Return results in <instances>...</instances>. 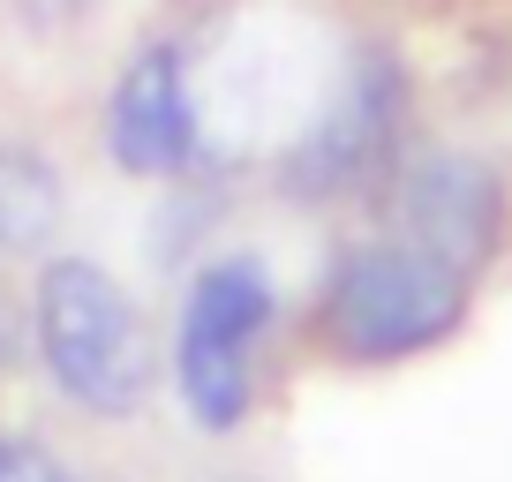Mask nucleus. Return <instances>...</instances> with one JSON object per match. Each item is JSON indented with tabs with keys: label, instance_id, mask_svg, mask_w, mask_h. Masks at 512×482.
<instances>
[{
	"label": "nucleus",
	"instance_id": "nucleus-1",
	"mask_svg": "<svg viewBox=\"0 0 512 482\" xmlns=\"http://www.w3.org/2000/svg\"><path fill=\"white\" fill-rule=\"evenodd\" d=\"M31 332L46 377L91 415H136L151 400L159 354H151V324L128 302V287L91 257H53L31 294Z\"/></svg>",
	"mask_w": 512,
	"mask_h": 482
},
{
	"label": "nucleus",
	"instance_id": "nucleus-2",
	"mask_svg": "<svg viewBox=\"0 0 512 482\" xmlns=\"http://www.w3.org/2000/svg\"><path fill=\"white\" fill-rule=\"evenodd\" d=\"M460 317L467 279L392 234L339 249V264L317 287V339L339 362H407V354L452 339Z\"/></svg>",
	"mask_w": 512,
	"mask_h": 482
},
{
	"label": "nucleus",
	"instance_id": "nucleus-3",
	"mask_svg": "<svg viewBox=\"0 0 512 482\" xmlns=\"http://www.w3.org/2000/svg\"><path fill=\"white\" fill-rule=\"evenodd\" d=\"M272 332V279L264 264L226 257L181 302L174 332V385L204 430H234L256 400V339Z\"/></svg>",
	"mask_w": 512,
	"mask_h": 482
},
{
	"label": "nucleus",
	"instance_id": "nucleus-4",
	"mask_svg": "<svg viewBox=\"0 0 512 482\" xmlns=\"http://www.w3.org/2000/svg\"><path fill=\"white\" fill-rule=\"evenodd\" d=\"M384 234L422 249V257H437L445 272L475 279L490 264L497 234H505V189L467 151L392 159V174H384Z\"/></svg>",
	"mask_w": 512,
	"mask_h": 482
},
{
	"label": "nucleus",
	"instance_id": "nucleus-5",
	"mask_svg": "<svg viewBox=\"0 0 512 482\" xmlns=\"http://www.w3.org/2000/svg\"><path fill=\"white\" fill-rule=\"evenodd\" d=\"M106 144L128 174H181L204 151V113L189 91V61L174 46H144L106 98Z\"/></svg>",
	"mask_w": 512,
	"mask_h": 482
},
{
	"label": "nucleus",
	"instance_id": "nucleus-6",
	"mask_svg": "<svg viewBox=\"0 0 512 482\" xmlns=\"http://www.w3.org/2000/svg\"><path fill=\"white\" fill-rule=\"evenodd\" d=\"M392 159H400V83H392V68L377 61V68H362V76H347L339 106L302 136L287 181L317 204V196L384 181V174H392Z\"/></svg>",
	"mask_w": 512,
	"mask_h": 482
},
{
	"label": "nucleus",
	"instance_id": "nucleus-7",
	"mask_svg": "<svg viewBox=\"0 0 512 482\" xmlns=\"http://www.w3.org/2000/svg\"><path fill=\"white\" fill-rule=\"evenodd\" d=\"M61 226V174L38 151L0 144V257H31Z\"/></svg>",
	"mask_w": 512,
	"mask_h": 482
},
{
	"label": "nucleus",
	"instance_id": "nucleus-8",
	"mask_svg": "<svg viewBox=\"0 0 512 482\" xmlns=\"http://www.w3.org/2000/svg\"><path fill=\"white\" fill-rule=\"evenodd\" d=\"M0 482H68V475H61V467H53L38 445H23V437H0Z\"/></svg>",
	"mask_w": 512,
	"mask_h": 482
},
{
	"label": "nucleus",
	"instance_id": "nucleus-9",
	"mask_svg": "<svg viewBox=\"0 0 512 482\" xmlns=\"http://www.w3.org/2000/svg\"><path fill=\"white\" fill-rule=\"evenodd\" d=\"M16 362V317H8V302H0V370Z\"/></svg>",
	"mask_w": 512,
	"mask_h": 482
}]
</instances>
